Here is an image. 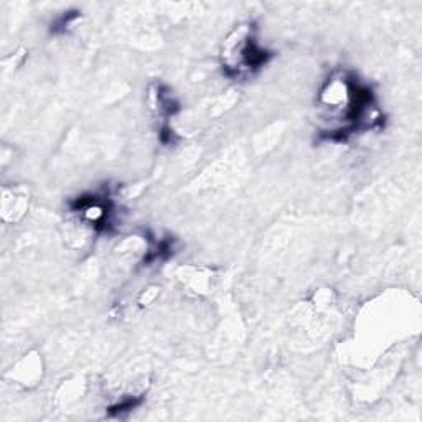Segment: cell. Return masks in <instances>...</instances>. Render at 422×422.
<instances>
[{"instance_id": "obj_1", "label": "cell", "mask_w": 422, "mask_h": 422, "mask_svg": "<svg viewBox=\"0 0 422 422\" xmlns=\"http://www.w3.org/2000/svg\"><path fill=\"white\" fill-rule=\"evenodd\" d=\"M318 102L328 113L327 119L332 116L335 121L320 132L322 139L328 142H345L353 134L383 126L373 89L349 71L332 75L323 84Z\"/></svg>"}, {"instance_id": "obj_2", "label": "cell", "mask_w": 422, "mask_h": 422, "mask_svg": "<svg viewBox=\"0 0 422 422\" xmlns=\"http://www.w3.org/2000/svg\"><path fill=\"white\" fill-rule=\"evenodd\" d=\"M272 58L274 51L259 44L256 27L253 23H246L240 25L224 41L221 68L228 78L248 79L249 76L261 71Z\"/></svg>"}, {"instance_id": "obj_3", "label": "cell", "mask_w": 422, "mask_h": 422, "mask_svg": "<svg viewBox=\"0 0 422 422\" xmlns=\"http://www.w3.org/2000/svg\"><path fill=\"white\" fill-rule=\"evenodd\" d=\"M73 213H78L84 223L91 226L96 233H106L113 228L114 203L109 193H86L76 197L70 203Z\"/></svg>"}, {"instance_id": "obj_4", "label": "cell", "mask_w": 422, "mask_h": 422, "mask_svg": "<svg viewBox=\"0 0 422 422\" xmlns=\"http://www.w3.org/2000/svg\"><path fill=\"white\" fill-rule=\"evenodd\" d=\"M155 99L160 114L165 117V122L180 111V102H178L177 97L173 96V93L170 91V88L165 86V84H157Z\"/></svg>"}, {"instance_id": "obj_5", "label": "cell", "mask_w": 422, "mask_h": 422, "mask_svg": "<svg viewBox=\"0 0 422 422\" xmlns=\"http://www.w3.org/2000/svg\"><path fill=\"white\" fill-rule=\"evenodd\" d=\"M173 254V240L172 238H164V240H151L146 256H144V264L151 266L153 262L167 261Z\"/></svg>"}, {"instance_id": "obj_6", "label": "cell", "mask_w": 422, "mask_h": 422, "mask_svg": "<svg viewBox=\"0 0 422 422\" xmlns=\"http://www.w3.org/2000/svg\"><path fill=\"white\" fill-rule=\"evenodd\" d=\"M81 19V12L78 10H68L65 14H61L51 23L50 33L51 35H65V33L70 32L71 28L75 27V23Z\"/></svg>"}, {"instance_id": "obj_7", "label": "cell", "mask_w": 422, "mask_h": 422, "mask_svg": "<svg viewBox=\"0 0 422 422\" xmlns=\"http://www.w3.org/2000/svg\"><path fill=\"white\" fill-rule=\"evenodd\" d=\"M140 403H142V398H135V396H132V398L122 399L121 403L113 404V406L108 409V412L111 416H122L124 412H129L132 409L137 407Z\"/></svg>"}, {"instance_id": "obj_8", "label": "cell", "mask_w": 422, "mask_h": 422, "mask_svg": "<svg viewBox=\"0 0 422 422\" xmlns=\"http://www.w3.org/2000/svg\"><path fill=\"white\" fill-rule=\"evenodd\" d=\"M159 137L164 146H173V144L178 140L177 132L172 129V126H170L169 122H164V126H162V129L159 132Z\"/></svg>"}]
</instances>
